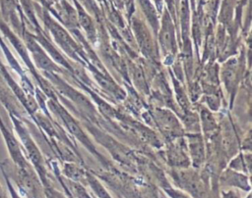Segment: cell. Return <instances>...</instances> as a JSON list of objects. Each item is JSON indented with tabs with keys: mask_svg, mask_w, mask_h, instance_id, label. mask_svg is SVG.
<instances>
[{
	"mask_svg": "<svg viewBox=\"0 0 252 198\" xmlns=\"http://www.w3.org/2000/svg\"><path fill=\"white\" fill-rule=\"evenodd\" d=\"M8 113H9L10 119L13 123L14 128H15L17 134L19 135L20 140L22 141V144L24 145V147L28 153L30 161L32 162L34 169L36 170L38 176L40 177L41 181L44 183V186H47L48 184H47V178H46V171H45L44 163H43L44 161H43V158H42V155H41L39 149L37 148L34 141L31 137V135H30L29 131L27 130L26 126L24 125L23 122L15 114H13L11 112H8Z\"/></svg>",
	"mask_w": 252,
	"mask_h": 198,
	"instance_id": "cell-1",
	"label": "cell"
},
{
	"mask_svg": "<svg viewBox=\"0 0 252 198\" xmlns=\"http://www.w3.org/2000/svg\"><path fill=\"white\" fill-rule=\"evenodd\" d=\"M0 18L18 35L21 34L23 26L26 25L25 16L21 11L17 0H0Z\"/></svg>",
	"mask_w": 252,
	"mask_h": 198,
	"instance_id": "cell-2",
	"label": "cell"
},
{
	"mask_svg": "<svg viewBox=\"0 0 252 198\" xmlns=\"http://www.w3.org/2000/svg\"><path fill=\"white\" fill-rule=\"evenodd\" d=\"M0 132L5 140L6 147H7V150L10 155L12 163L18 168L30 167L31 165L29 164L25 154L22 151L19 140L15 137L13 132H11V130L3 123L1 115H0Z\"/></svg>",
	"mask_w": 252,
	"mask_h": 198,
	"instance_id": "cell-3",
	"label": "cell"
},
{
	"mask_svg": "<svg viewBox=\"0 0 252 198\" xmlns=\"http://www.w3.org/2000/svg\"><path fill=\"white\" fill-rule=\"evenodd\" d=\"M42 19L43 22L48 28V30L53 35L55 41L68 53L71 54V52H74V49L76 48L75 42L72 40L71 36L67 33V31L58 24L56 23L48 14L46 10L42 11Z\"/></svg>",
	"mask_w": 252,
	"mask_h": 198,
	"instance_id": "cell-4",
	"label": "cell"
},
{
	"mask_svg": "<svg viewBox=\"0 0 252 198\" xmlns=\"http://www.w3.org/2000/svg\"><path fill=\"white\" fill-rule=\"evenodd\" d=\"M220 180L222 184L226 186H232L237 187L244 191L250 190V184L248 181V178L246 175L239 173L237 172L232 171H226L220 177Z\"/></svg>",
	"mask_w": 252,
	"mask_h": 198,
	"instance_id": "cell-5",
	"label": "cell"
},
{
	"mask_svg": "<svg viewBox=\"0 0 252 198\" xmlns=\"http://www.w3.org/2000/svg\"><path fill=\"white\" fill-rule=\"evenodd\" d=\"M133 26L136 37L141 45V48L144 50V53L150 55L153 52V42L147 27L144 25V24H142L139 21H135Z\"/></svg>",
	"mask_w": 252,
	"mask_h": 198,
	"instance_id": "cell-6",
	"label": "cell"
},
{
	"mask_svg": "<svg viewBox=\"0 0 252 198\" xmlns=\"http://www.w3.org/2000/svg\"><path fill=\"white\" fill-rule=\"evenodd\" d=\"M62 186L65 188L68 196L71 198H94L82 185L81 182H77L68 178L61 180Z\"/></svg>",
	"mask_w": 252,
	"mask_h": 198,
	"instance_id": "cell-7",
	"label": "cell"
},
{
	"mask_svg": "<svg viewBox=\"0 0 252 198\" xmlns=\"http://www.w3.org/2000/svg\"><path fill=\"white\" fill-rule=\"evenodd\" d=\"M174 36V29L172 23L169 19V17L166 15L164 16V19L162 21V27L160 30V42L161 45L164 47V49H171L173 45V37Z\"/></svg>",
	"mask_w": 252,
	"mask_h": 198,
	"instance_id": "cell-8",
	"label": "cell"
},
{
	"mask_svg": "<svg viewBox=\"0 0 252 198\" xmlns=\"http://www.w3.org/2000/svg\"><path fill=\"white\" fill-rule=\"evenodd\" d=\"M157 121L158 122L159 125L162 127L163 130L168 132H175L176 128L178 127V122L176 121L175 117L164 110H157Z\"/></svg>",
	"mask_w": 252,
	"mask_h": 198,
	"instance_id": "cell-9",
	"label": "cell"
},
{
	"mask_svg": "<svg viewBox=\"0 0 252 198\" xmlns=\"http://www.w3.org/2000/svg\"><path fill=\"white\" fill-rule=\"evenodd\" d=\"M63 173L66 178L77 181V182H86L87 173L80 167L76 166L75 164H66L64 166Z\"/></svg>",
	"mask_w": 252,
	"mask_h": 198,
	"instance_id": "cell-10",
	"label": "cell"
},
{
	"mask_svg": "<svg viewBox=\"0 0 252 198\" xmlns=\"http://www.w3.org/2000/svg\"><path fill=\"white\" fill-rule=\"evenodd\" d=\"M86 182L89 184L91 189L93 190L95 198H112L107 190L102 186V184L91 173H87Z\"/></svg>",
	"mask_w": 252,
	"mask_h": 198,
	"instance_id": "cell-11",
	"label": "cell"
},
{
	"mask_svg": "<svg viewBox=\"0 0 252 198\" xmlns=\"http://www.w3.org/2000/svg\"><path fill=\"white\" fill-rule=\"evenodd\" d=\"M58 109H59V108H58ZM58 111H59V114H60L61 118H62L63 121L65 122L66 125H67L68 128L70 129V131H71L74 135H76L78 138H80L82 141L87 142V138L85 137V135H84L83 131L81 130V128H80V127L77 125V124L74 122V120H73L64 110L59 109Z\"/></svg>",
	"mask_w": 252,
	"mask_h": 198,
	"instance_id": "cell-12",
	"label": "cell"
},
{
	"mask_svg": "<svg viewBox=\"0 0 252 198\" xmlns=\"http://www.w3.org/2000/svg\"><path fill=\"white\" fill-rule=\"evenodd\" d=\"M189 146L191 148V156L193 158L194 166L198 167L203 163V158H204L203 146H202L200 140H198V139L191 141Z\"/></svg>",
	"mask_w": 252,
	"mask_h": 198,
	"instance_id": "cell-13",
	"label": "cell"
},
{
	"mask_svg": "<svg viewBox=\"0 0 252 198\" xmlns=\"http://www.w3.org/2000/svg\"><path fill=\"white\" fill-rule=\"evenodd\" d=\"M78 19L81 25L84 26V28L88 32V34L90 35V37H93V34L94 33V28L91 18L82 9H80L78 12Z\"/></svg>",
	"mask_w": 252,
	"mask_h": 198,
	"instance_id": "cell-14",
	"label": "cell"
},
{
	"mask_svg": "<svg viewBox=\"0 0 252 198\" xmlns=\"http://www.w3.org/2000/svg\"><path fill=\"white\" fill-rule=\"evenodd\" d=\"M163 190L169 198H192L187 193H185L179 189L172 188L171 186H165V187H163Z\"/></svg>",
	"mask_w": 252,
	"mask_h": 198,
	"instance_id": "cell-15",
	"label": "cell"
},
{
	"mask_svg": "<svg viewBox=\"0 0 252 198\" xmlns=\"http://www.w3.org/2000/svg\"><path fill=\"white\" fill-rule=\"evenodd\" d=\"M222 198H239V196L234 191L228 190L222 192Z\"/></svg>",
	"mask_w": 252,
	"mask_h": 198,
	"instance_id": "cell-16",
	"label": "cell"
},
{
	"mask_svg": "<svg viewBox=\"0 0 252 198\" xmlns=\"http://www.w3.org/2000/svg\"><path fill=\"white\" fill-rule=\"evenodd\" d=\"M0 198H9L7 193L4 191V189H3L1 184H0Z\"/></svg>",
	"mask_w": 252,
	"mask_h": 198,
	"instance_id": "cell-17",
	"label": "cell"
},
{
	"mask_svg": "<svg viewBox=\"0 0 252 198\" xmlns=\"http://www.w3.org/2000/svg\"><path fill=\"white\" fill-rule=\"evenodd\" d=\"M94 198H95V197H94Z\"/></svg>",
	"mask_w": 252,
	"mask_h": 198,
	"instance_id": "cell-18",
	"label": "cell"
}]
</instances>
